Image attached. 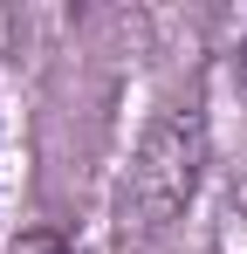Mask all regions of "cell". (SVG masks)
I'll return each mask as SVG.
<instances>
[{"mask_svg":"<svg viewBox=\"0 0 247 254\" xmlns=\"http://www.w3.org/2000/svg\"><path fill=\"white\" fill-rule=\"evenodd\" d=\"M7 254H76V248H69L55 227H28V234H14V241H7Z\"/></svg>","mask_w":247,"mask_h":254,"instance_id":"obj_1","label":"cell"},{"mask_svg":"<svg viewBox=\"0 0 247 254\" xmlns=\"http://www.w3.org/2000/svg\"><path fill=\"white\" fill-rule=\"evenodd\" d=\"M241 83H247V42H241Z\"/></svg>","mask_w":247,"mask_h":254,"instance_id":"obj_2","label":"cell"}]
</instances>
